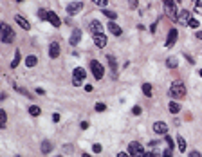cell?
Wrapping results in <instances>:
<instances>
[{
	"label": "cell",
	"instance_id": "6da1fadb",
	"mask_svg": "<svg viewBox=\"0 0 202 157\" xmlns=\"http://www.w3.org/2000/svg\"><path fill=\"white\" fill-rule=\"evenodd\" d=\"M184 94H186L184 83L182 81H173L171 87H170V96L175 98V99H181V98H184Z\"/></svg>",
	"mask_w": 202,
	"mask_h": 157
},
{
	"label": "cell",
	"instance_id": "7a4b0ae2",
	"mask_svg": "<svg viewBox=\"0 0 202 157\" xmlns=\"http://www.w3.org/2000/svg\"><path fill=\"white\" fill-rule=\"evenodd\" d=\"M128 153L132 157H144V150H143L141 143H137V141H132L128 145Z\"/></svg>",
	"mask_w": 202,
	"mask_h": 157
},
{
	"label": "cell",
	"instance_id": "3957f363",
	"mask_svg": "<svg viewBox=\"0 0 202 157\" xmlns=\"http://www.w3.org/2000/svg\"><path fill=\"white\" fill-rule=\"evenodd\" d=\"M0 29H2V34H0V36H2V42L4 43H11L15 40V33L11 31V27L7 24H2V26H0Z\"/></svg>",
	"mask_w": 202,
	"mask_h": 157
},
{
	"label": "cell",
	"instance_id": "277c9868",
	"mask_svg": "<svg viewBox=\"0 0 202 157\" xmlns=\"http://www.w3.org/2000/svg\"><path fill=\"white\" fill-rule=\"evenodd\" d=\"M90 69H92V74H94L96 80H101V78H103L105 69H103V65H101L98 60H92V61H90Z\"/></svg>",
	"mask_w": 202,
	"mask_h": 157
},
{
	"label": "cell",
	"instance_id": "5b68a950",
	"mask_svg": "<svg viewBox=\"0 0 202 157\" xmlns=\"http://www.w3.org/2000/svg\"><path fill=\"white\" fill-rule=\"evenodd\" d=\"M164 9H166V15L177 18L179 13H177V2H173V0H164Z\"/></svg>",
	"mask_w": 202,
	"mask_h": 157
},
{
	"label": "cell",
	"instance_id": "8992f818",
	"mask_svg": "<svg viewBox=\"0 0 202 157\" xmlns=\"http://www.w3.org/2000/svg\"><path fill=\"white\" fill-rule=\"evenodd\" d=\"M88 31H90L92 34H103V26H101V22L92 20L90 24H88Z\"/></svg>",
	"mask_w": 202,
	"mask_h": 157
},
{
	"label": "cell",
	"instance_id": "52a82bcc",
	"mask_svg": "<svg viewBox=\"0 0 202 157\" xmlns=\"http://www.w3.org/2000/svg\"><path fill=\"white\" fill-rule=\"evenodd\" d=\"M177 36H179V31H177L175 27L170 29V31H168V38H166V43H164V45H166V47H171L173 43L177 42Z\"/></svg>",
	"mask_w": 202,
	"mask_h": 157
},
{
	"label": "cell",
	"instance_id": "ba28073f",
	"mask_svg": "<svg viewBox=\"0 0 202 157\" xmlns=\"http://www.w3.org/2000/svg\"><path fill=\"white\" fill-rule=\"evenodd\" d=\"M47 22L53 26V27H60L61 26V20H60V16L54 13V11H49V16H47Z\"/></svg>",
	"mask_w": 202,
	"mask_h": 157
},
{
	"label": "cell",
	"instance_id": "9c48e42d",
	"mask_svg": "<svg viewBox=\"0 0 202 157\" xmlns=\"http://www.w3.org/2000/svg\"><path fill=\"white\" fill-rule=\"evenodd\" d=\"M81 7H83L81 2H71L69 6H67V13H69V15H78L81 11Z\"/></svg>",
	"mask_w": 202,
	"mask_h": 157
},
{
	"label": "cell",
	"instance_id": "30bf717a",
	"mask_svg": "<svg viewBox=\"0 0 202 157\" xmlns=\"http://www.w3.org/2000/svg\"><path fill=\"white\" fill-rule=\"evenodd\" d=\"M190 18H191V15H190V11H188V9H182L181 13H179V16H177V20H179V24H184V26H188V22H190Z\"/></svg>",
	"mask_w": 202,
	"mask_h": 157
},
{
	"label": "cell",
	"instance_id": "8fae6325",
	"mask_svg": "<svg viewBox=\"0 0 202 157\" xmlns=\"http://www.w3.org/2000/svg\"><path fill=\"white\" fill-rule=\"evenodd\" d=\"M15 22H16V24H18L22 29H26V31L31 29V24H29V22H27L24 16H20V15H15Z\"/></svg>",
	"mask_w": 202,
	"mask_h": 157
},
{
	"label": "cell",
	"instance_id": "7c38bea8",
	"mask_svg": "<svg viewBox=\"0 0 202 157\" xmlns=\"http://www.w3.org/2000/svg\"><path fill=\"white\" fill-rule=\"evenodd\" d=\"M153 132L155 134H168V125L163 121H157V123H153Z\"/></svg>",
	"mask_w": 202,
	"mask_h": 157
},
{
	"label": "cell",
	"instance_id": "4fadbf2b",
	"mask_svg": "<svg viewBox=\"0 0 202 157\" xmlns=\"http://www.w3.org/2000/svg\"><path fill=\"white\" fill-rule=\"evenodd\" d=\"M79 40H81V31L79 29H74L72 34H71V38H69V43H71V45H78Z\"/></svg>",
	"mask_w": 202,
	"mask_h": 157
},
{
	"label": "cell",
	"instance_id": "5bb4252c",
	"mask_svg": "<svg viewBox=\"0 0 202 157\" xmlns=\"http://www.w3.org/2000/svg\"><path fill=\"white\" fill-rule=\"evenodd\" d=\"M106 60H108V65H110V71H112V76H117V63H116V58L112 56V54H108L106 56Z\"/></svg>",
	"mask_w": 202,
	"mask_h": 157
},
{
	"label": "cell",
	"instance_id": "9a60e30c",
	"mask_svg": "<svg viewBox=\"0 0 202 157\" xmlns=\"http://www.w3.org/2000/svg\"><path fill=\"white\" fill-rule=\"evenodd\" d=\"M94 43H96V47L103 49L106 45V36L105 34H94Z\"/></svg>",
	"mask_w": 202,
	"mask_h": 157
},
{
	"label": "cell",
	"instance_id": "2e32d148",
	"mask_svg": "<svg viewBox=\"0 0 202 157\" xmlns=\"http://www.w3.org/2000/svg\"><path fill=\"white\" fill-rule=\"evenodd\" d=\"M108 29H110V33H112V34H116V36H121V34H123L121 27L116 24V22H108Z\"/></svg>",
	"mask_w": 202,
	"mask_h": 157
},
{
	"label": "cell",
	"instance_id": "e0dca14e",
	"mask_svg": "<svg viewBox=\"0 0 202 157\" xmlns=\"http://www.w3.org/2000/svg\"><path fill=\"white\" fill-rule=\"evenodd\" d=\"M58 54H60V45L56 42H53L51 45H49V56L51 58H58Z\"/></svg>",
	"mask_w": 202,
	"mask_h": 157
},
{
	"label": "cell",
	"instance_id": "ac0fdd59",
	"mask_svg": "<svg viewBox=\"0 0 202 157\" xmlns=\"http://www.w3.org/2000/svg\"><path fill=\"white\" fill-rule=\"evenodd\" d=\"M74 80H85L87 78V71L85 69H81V67H78V69H74Z\"/></svg>",
	"mask_w": 202,
	"mask_h": 157
},
{
	"label": "cell",
	"instance_id": "d6986e66",
	"mask_svg": "<svg viewBox=\"0 0 202 157\" xmlns=\"http://www.w3.org/2000/svg\"><path fill=\"white\" fill-rule=\"evenodd\" d=\"M101 13H103L106 18H110V20H116V18H117V13H116V11H110V9H106V7H103Z\"/></svg>",
	"mask_w": 202,
	"mask_h": 157
},
{
	"label": "cell",
	"instance_id": "ffe728a7",
	"mask_svg": "<svg viewBox=\"0 0 202 157\" xmlns=\"http://www.w3.org/2000/svg\"><path fill=\"white\" fill-rule=\"evenodd\" d=\"M168 110L171 112V114H179V112H181V105L175 103V101H171V103L168 105Z\"/></svg>",
	"mask_w": 202,
	"mask_h": 157
},
{
	"label": "cell",
	"instance_id": "44dd1931",
	"mask_svg": "<svg viewBox=\"0 0 202 157\" xmlns=\"http://www.w3.org/2000/svg\"><path fill=\"white\" fill-rule=\"evenodd\" d=\"M177 146H179V150H181V152H186V139L182 136L177 137Z\"/></svg>",
	"mask_w": 202,
	"mask_h": 157
},
{
	"label": "cell",
	"instance_id": "7402d4cb",
	"mask_svg": "<svg viewBox=\"0 0 202 157\" xmlns=\"http://www.w3.org/2000/svg\"><path fill=\"white\" fill-rule=\"evenodd\" d=\"M29 114H31V116H34V118H38V116L42 114V110H40V107H38V105H31V107H29Z\"/></svg>",
	"mask_w": 202,
	"mask_h": 157
},
{
	"label": "cell",
	"instance_id": "603a6c76",
	"mask_svg": "<svg viewBox=\"0 0 202 157\" xmlns=\"http://www.w3.org/2000/svg\"><path fill=\"white\" fill-rule=\"evenodd\" d=\"M36 63H38V58H36V56H33V54H31V56H27V58H26V65L29 67V69H31V67H34Z\"/></svg>",
	"mask_w": 202,
	"mask_h": 157
},
{
	"label": "cell",
	"instance_id": "cb8c5ba5",
	"mask_svg": "<svg viewBox=\"0 0 202 157\" xmlns=\"http://www.w3.org/2000/svg\"><path fill=\"white\" fill-rule=\"evenodd\" d=\"M51 150H53V143H51V141H43V143H42V152H43V153H49Z\"/></svg>",
	"mask_w": 202,
	"mask_h": 157
},
{
	"label": "cell",
	"instance_id": "d4e9b609",
	"mask_svg": "<svg viewBox=\"0 0 202 157\" xmlns=\"http://www.w3.org/2000/svg\"><path fill=\"white\" fill-rule=\"evenodd\" d=\"M143 94H144L146 98H152V96H153V94H152V85H150V83H144V85H143Z\"/></svg>",
	"mask_w": 202,
	"mask_h": 157
},
{
	"label": "cell",
	"instance_id": "484cf974",
	"mask_svg": "<svg viewBox=\"0 0 202 157\" xmlns=\"http://www.w3.org/2000/svg\"><path fill=\"white\" fill-rule=\"evenodd\" d=\"M166 63H168V67H170V69H177V67H179V60L173 56V58H168L166 60Z\"/></svg>",
	"mask_w": 202,
	"mask_h": 157
},
{
	"label": "cell",
	"instance_id": "4316f807",
	"mask_svg": "<svg viewBox=\"0 0 202 157\" xmlns=\"http://www.w3.org/2000/svg\"><path fill=\"white\" fill-rule=\"evenodd\" d=\"M6 123H7V114H6V110H0V126L6 128Z\"/></svg>",
	"mask_w": 202,
	"mask_h": 157
},
{
	"label": "cell",
	"instance_id": "83f0119b",
	"mask_svg": "<svg viewBox=\"0 0 202 157\" xmlns=\"http://www.w3.org/2000/svg\"><path fill=\"white\" fill-rule=\"evenodd\" d=\"M20 63V51H16L15 53V58H13V61H11V67H13V69H15V67Z\"/></svg>",
	"mask_w": 202,
	"mask_h": 157
},
{
	"label": "cell",
	"instance_id": "f1b7e54d",
	"mask_svg": "<svg viewBox=\"0 0 202 157\" xmlns=\"http://www.w3.org/2000/svg\"><path fill=\"white\" fill-rule=\"evenodd\" d=\"M188 26H190V27H193V29H197V27L200 26V22H198L197 18H190V22H188Z\"/></svg>",
	"mask_w": 202,
	"mask_h": 157
},
{
	"label": "cell",
	"instance_id": "f546056e",
	"mask_svg": "<svg viewBox=\"0 0 202 157\" xmlns=\"http://www.w3.org/2000/svg\"><path fill=\"white\" fill-rule=\"evenodd\" d=\"M92 2H94V4H96V6H99V7H101V9H103V7H106V6H108V0H92Z\"/></svg>",
	"mask_w": 202,
	"mask_h": 157
},
{
	"label": "cell",
	"instance_id": "4dcf8cb0",
	"mask_svg": "<svg viewBox=\"0 0 202 157\" xmlns=\"http://www.w3.org/2000/svg\"><path fill=\"white\" fill-rule=\"evenodd\" d=\"M38 16H40L42 20H47V16H49V11H43V9H40V11H38Z\"/></svg>",
	"mask_w": 202,
	"mask_h": 157
},
{
	"label": "cell",
	"instance_id": "1f68e13d",
	"mask_svg": "<svg viewBox=\"0 0 202 157\" xmlns=\"http://www.w3.org/2000/svg\"><path fill=\"white\" fill-rule=\"evenodd\" d=\"M164 136H166V134H164ZM164 141L168 143V148H170V150H173V139H171L170 136H166V137H164Z\"/></svg>",
	"mask_w": 202,
	"mask_h": 157
},
{
	"label": "cell",
	"instance_id": "d6a6232c",
	"mask_svg": "<svg viewBox=\"0 0 202 157\" xmlns=\"http://www.w3.org/2000/svg\"><path fill=\"white\" fill-rule=\"evenodd\" d=\"M96 110L98 112H105L106 110V105L105 103H96Z\"/></svg>",
	"mask_w": 202,
	"mask_h": 157
},
{
	"label": "cell",
	"instance_id": "836d02e7",
	"mask_svg": "<svg viewBox=\"0 0 202 157\" xmlns=\"http://www.w3.org/2000/svg\"><path fill=\"white\" fill-rule=\"evenodd\" d=\"M195 9H197V13H202V0H197L195 2Z\"/></svg>",
	"mask_w": 202,
	"mask_h": 157
},
{
	"label": "cell",
	"instance_id": "e575fe53",
	"mask_svg": "<svg viewBox=\"0 0 202 157\" xmlns=\"http://www.w3.org/2000/svg\"><path fill=\"white\" fill-rule=\"evenodd\" d=\"M101 150H103V148H101V145H98V143L92 146V152H94V153H101Z\"/></svg>",
	"mask_w": 202,
	"mask_h": 157
},
{
	"label": "cell",
	"instance_id": "d590c367",
	"mask_svg": "<svg viewBox=\"0 0 202 157\" xmlns=\"http://www.w3.org/2000/svg\"><path fill=\"white\" fill-rule=\"evenodd\" d=\"M128 6L130 9H137V0H128Z\"/></svg>",
	"mask_w": 202,
	"mask_h": 157
},
{
	"label": "cell",
	"instance_id": "8d00e7d4",
	"mask_svg": "<svg viewBox=\"0 0 202 157\" xmlns=\"http://www.w3.org/2000/svg\"><path fill=\"white\" fill-rule=\"evenodd\" d=\"M132 112H133L136 116H139V114H141V107H139V105H136V107L132 108Z\"/></svg>",
	"mask_w": 202,
	"mask_h": 157
},
{
	"label": "cell",
	"instance_id": "74e56055",
	"mask_svg": "<svg viewBox=\"0 0 202 157\" xmlns=\"http://www.w3.org/2000/svg\"><path fill=\"white\" fill-rule=\"evenodd\" d=\"M171 152H173V150H170V148H168V150L161 155V157H173V153H171Z\"/></svg>",
	"mask_w": 202,
	"mask_h": 157
},
{
	"label": "cell",
	"instance_id": "f35d334b",
	"mask_svg": "<svg viewBox=\"0 0 202 157\" xmlns=\"http://www.w3.org/2000/svg\"><path fill=\"white\" fill-rule=\"evenodd\" d=\"M190 157H202V155H200V152L195 150V152H190Z\"/></svg>",
	"mask_w": 202,
	"mask_h": 157
},
{
	"label": "cell",
	"instance_id": "ab89813d",
	"mask_svg": "<svg viewBox=\"0 0 202 157\" xmlns=\"http://www.w3.org/2000/svg\"><path fill=\"white\" fill-rule=\"evenodd\" d=\"M117 157H132V155H130V153H126V152H119V153H117Z\"/></svg>",
	"mask_w": 202,
	"mask_h": 157
},
{
	"label": "cell",
	"instance_id": "60d3db41",
	"mask_svg": "<svg viewBox=\"0 0 202 157\" xmlns=\"http://www.w3.org/2000/svg\"><path fill=\"white\" fill-rule=\"evenodd\" d=\"M157 22H159V20H157ZM157 22H153L152 27H150V31H152V33H155V29H157Z\"/></svg>",
	"mask_w": 202,
	"mask_h": 157
},
{
	"label": "cell",
	"instance_id": "b9f144b4",
	"mask_svg": "<svg viewBox=\"0 0 202 157\" xmlns=\"http://www.w3.org/2000/svg\"><path fill=\"white\" fill-rule=\"evenodd\" d=\"M88 126H90V123H88V121H83V123H81V128H83V130L88 128Z\"/></svg>",
	"mask_w": 202,
	"mask_h": 157
},
{
	"label": "cell",
	"instance_id": "7bdbcfd3",
	"mask_svg": "<svg viewBox=\"0 0 202 157\" xmlns=\"http://www.w3.org/2000/svg\"><path fill=\"white\" fill-rule=\"evenodd\" d=\"M53 121L58 123V121H60V114H53Z\"/></svg>",
	"mask_w": 202,
	"mask_h": 157
},
{
	"label": "cell",
	"instance_id": "ee69618b",
	"mask_svg": "<svg viewBox=\"0 0 202 157\" xmlns=\"http://www.w3.org/2000/svg\"><path fill=\"white\" fill-rule=\"evenodd\" d=\"M144 157H155V153L153 152H144Z\"/></svg>",
	"mask_w": 202,
	"mask_h": 157
},
{
	"label": "cell",
	"instance_id": "f6af8a7d",
	"mask_svg": "<svg viewBox=\"0 0 202 157\" xmlns=\"http://www.w3.org/2000/svg\"><path fill=\"white\" fill-rule=\"evenodd\" d=\"M36 92H38L40 96H43V94H45V91H43V88H36Z\"/></svg>",
	"mask_w": 202,
	"mask_h": 157
},
{
	"label": "cell",
	"instance_id": "bcb514c9",
	"mask_svg": "<svg viewBox=\"0 0 202 157\" xmlns=\"http://www.w3.org/2000/svg\"><path fill=\"white\" fill-rule=\"evenodd\" d=\"M195 36H197L198 40H202V31H197V34H195Z\"/></svg>",
	"mask_w": 202,
	"mask_h": 157
},
{
	"label": "cell",
	"instance_id": "7dc6e473",
	"mask_svg": "<svg viewBox=\"0 0 202 157\" xmlns=\"http://www.w3.org/2000/svg\"><path fill=\"white\" fill-rule=\"evenodd\" d=\"M83 157H92V155H88V153H83Z\"/></svg>",
	"mask_w": 202,
	"mask_h": 157
},
{
	"label": "cell",
	"instance_id": "c3c4849f",
	"mask_svg": "<svg viewBox=\"0 0 202 157\" xmlns=\"http://www.w3.org/2000/svg\"><path fill=\"white\" fill-rule=\"evenodd\" d=\"M198 74H200V78H202V69H200V71H198Z\"/></svg>",
	"mask_w": 202,
	"mask_h": 157
},
{
	"label": "cell",
	"instance_id": "681fc988",
	"mask_svg": "<svg viewBox=\"0 0 202 157\" xmlns=\"http://www.w3.org/2000/svg\"><path fill=\"white\" fill-rule=\"evenodd\" d=\"M16 2H24V0H16Z\"/></svg>",
	"mask_w": 202,
	"mask_h": 157
},
{
	"label": "cell",
	"instance_id": "f907efd6",
	"mask_svg": "<svg viewBox=\"0 0 202 157\" xmlns=\"http://www.w3.org/2000/svg\"><path fill=\"white\" fill-rule=\"evenodd\" d=\"M177 2H181V0H177Z\"/></svg>",
	"mask_w": 202,
	"mask_h": 157
},
{
	"label": "cell",
	"instance_id": "816d5d0a",
	"mask_svg": "<svg viewBox=\"0 0 202 157\" xmlns=\"http://www.w3.org/2000/svg\"><path fill=\"white\" fill-rule=\"evenodd\" d=\"M15 157H18V155H15Z\"/></svg>",
	"mask_w": 202,
	"mask_h": 157
},
{
	"label": "cell",
	"instance_id": "f5cc1de1",
	"mask_svg": "<svg viewBox=\"0 0 202 157\" xmlns=\"http://www.w3.org/2000/svg\"><path fill=\"white\" fill-rule=\"evenodd\" d=\"M58 157H60V155H58Z\"/></svg>",
	"mask_w": 202,
	"mask_h": 157
}]
</instances>
